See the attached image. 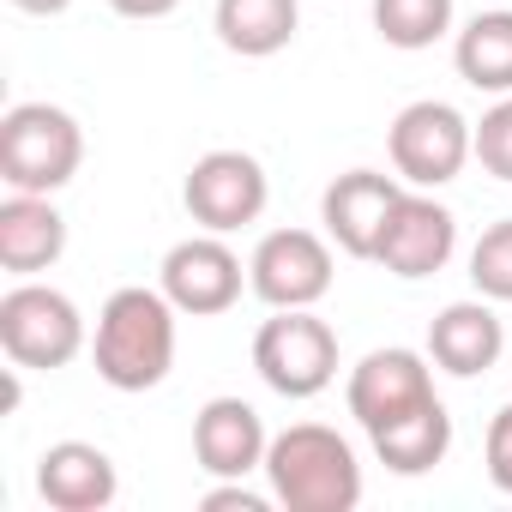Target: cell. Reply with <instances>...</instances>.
<instances>
[{"label":"cell","instance_id":"cell-1","mask_svg":"<svg viewBox=\"0 0 512 512\" xmlns=\"http://www.w3.org/2000/svg\"><path fill=\"white\" fill-rule=\"evenodd\" d=\"M175 302L163 290L127 284L103 302L97 332H91V362L97 380L115 392H151L175 368Z\"/></svg>","mask_w":512,"mask_h":512},{"label":"cell","instance_id":"cell-2","mask_svg":"<svg viewBox=\"0 0 512 512\" xmlns=\"http://www.w3.org/2000/svg\"><path fill=\"white\" fill-rule=\"evenodd\" d=\"M266 482L290 512H356L362 506V464L356 446L326 422H290L266 446Z\"/></svg>","mask_w":512,"mask_h":512},{"label":"cell","instance_id":"cell-3","mask_svg":"<svg viewBox=\"0 0 512 512\" xmlns=\"http://www.w3.org/2000/svg\"><path fill=\"white\" fill-rule=\"evenodd\" d=\"M85 163V133L55 103H13L0 121V181L13 193H61Z\"/></svg>","mask_w":512,"mask_h":512},{"label":"cell","instance_id":"cell-4","mask_svg":"<svg viewBox=\"0 0 512 512\" xmlns=\"http://www.w3.org/2000/svg\"><path fill=\"white\" fill-rule=\"evenodd\" d=\"M253 374L278 398H320L338 380V332L314 308H272L253 332Z\"/></svg>","mask_w":512,"mask_h":512},{"label":"cell","instance_id":"cell-5","mask_svg":"<svg viewBox=\"0 0 512 512\" xmlns=\"http://www.w3.org/2000/svg\"><path fill=\"white\" fill-rule=\"evenodd\" d=\"M0 350L13 368H67L85 350V314L67 290L19 278L0 296Z\"/></svg>","mask_w":512,"mask_h":512},{"label":"cell","instance_id":"cell-6","mask_svg":"<svg viewBox=\"0 0 512 512\" xmlns=\"http://www.w3.org/2000/svg\"><path fill=\"white\" fill-rule=\"evenodd\" d=\"M470 133L476 121H464L452 103L440 97H422V103H404L392 133H386V151H392V175L410 181V187H446L464 175V163L476 157L470 151Z\"/></svg>","mask_w":512,"mask_h":512},{"label":"cell","instance_id":"cell-7","mask_svg":"<svg viewBox=\"0 0 512 512\" xmlns=\"http://www.w3.org/2000/svg\"><path fill=\"white\" fill-rule=\"evenodd\" d=\"M266 199H272V181H266V163L247 157V151H205L187 181H181V205L199 229L211 235H229V229H247L266 217Z\"/></svg>","mask_w":512,"mask_h":512},{"label":"cell","instance_id":"cell-8","mask_svg":"<svg viewBox=\"0 0 512 512\" xmlns=\"http://www.w3.org/2000/svg\"><path fill=\"white\" fill-rule=\"evenodd\" d=\"M247 290L266 308H314L332 290V235L272 229L247 260Z\"/></svg>","mask_w":512,"mask_h":512},{"label":"cell","instance_id":"cell-9","mask_svg":"<svg viewBox=\"0 0 512 512\" xmlns=\"http://www.w3.org/2000/svg\"><path fill=\"white\" fill-rule=\"evenodd\" d=\"M241 284H247V266L235 260V247L211 229L175 241L157 266V290L187 314V320H211V314H229L241 302Z\"/></svg>","mask_w":512,"mask_h":512},{"label":"cell","instance_id":"cell-10","mask_svg":"<svg viewBox=\"0 0 512 512\" xmlns=\"http://www.w3.org/2000/svg\"><path fill=\"white\" fill-rule=\"evenodd\" d=\"M458 247V217L428 199V193H404L380 229V247H374V266H386L392 278L416 284V278H434Z\"/></svg>","mask_w":512,"mask_h":512},{"label":"cell","instance_id":"cell-11","mask_svg":"<svg viewBox=\"0 0 512 512\" xmlns=\"http://www.w3.org/2000/svg\"><path fill=\"white\" fill-rule=\"evenodd\" d=\"M434 398V374H428V362L416 356V350H368L356 368H350V386H344V404H350V416L362 422V434H374V428H386V422H398V416H410L416 404H428Z\"/></svg>","mask_w":512,"mask_h":512},{"label":"cell","instance_id":"cell-12","mask_svg":"<svg viewBox=\"0 0 512 512\" xmlns=\"http://www.w3.org/2000/svg\"><path fill=\"white\" fill-rule=\"evenodd\" d=\"M266 422L247 398H211L199 404L193 416V464L211 476V482H229V476H253L266 470Z\"/></svg>","mask_w":512,"mask_h":512},{"label":"cell","instance_id":"cell-13","mask_svg":"<svg viewBox=\"0 0 512 512\" xmlns=\"http://www.w3.org/2000/svg\"><path fill=\"white\" fill-rule=\"evenodd\" d=\"M404 199L398 175H380V169H350L338 175L326 193H320V223L332 235V247H344L350 260H374L380 247V229L392 217V205Z\"/></svg>","mask_w":512,"mask_h":512},{"label":"cell","instance_id":"cell-14","mask_svg":"<svg viewBox=\"0 0 512 512\" xmlns=\"http://www.w3.org/2000/svg\"><path fill=\"white\" fill-rule=\"evenodd\" d=\"M500 350H506V326H500V314H494L488 296L452 302V308H440V314L428 320V362L446 368L452 380L488 374V368L500 362Z\"/></svg>","mask_w":512,"mask_h":512},{"label":"cell","instance_id":"cell-15","mask_svg":"<svg viewBox=\"0 0 512 512\" xmlns=\"http://www.w3.org/2000/svg\"><path fill=\"white\" fill-rule=\"evenodd\" d=\"M37 494L55 512H103V506H115L121 476H115V458L103 446H91V440H55L37 458Z\"/></svg>","mask_w":512,"mask_h":512},{"label":"cell","instance_id":"cell-16","mask_svg":"<svg viewBox=\"0 0 512 512\" xmlns=\"http://www.w3.org/2000/svg\"><path fill=\"white\" fill-rule=\"evenodd\" d=\"M67 253V217L49 193H7L0 199V266L13 278H37Z\"/></svg>","mask_w":512,"mask_h":512},{"label":"cell","instance_id":"cell-17","mask_svg":"<svg viewBox=\"0 0 512 512\" xmlns=\"http://www.w3.org/2000/svg\"><path fill=\"white\" fill-rule=\"evenodd\" d=\"M302 7L296 0H217L211 7V31L229 55L241 61H272L296 43Z\"/></svg>","mask_w":512,"mask_h":512},{"label":"cell","instance_id":"cell-18","mask_svg":"<svg viewBox=\"0 0 512 512\" xmlns=\"http://www.w3.org/2000/svg\"><path fill=\"white\" fill-rule=\"evenodd\" d=\"M368 440H374V458H380L392 476H428V470L446 464V452H452V416H446L440 398H428V404H416L410 416L374 428Z\"/></svg>","mask_w":512,"mask_h":512},{"label":"cell","instance_id":"cell-19","mask_svg":"<svg viewBox=\"0 0 512 512\" xmlns=\"http://www.w3.org/2000/svg\"><path fill=\"white\" fill-rule=\"evenodd\" d=\"M452 67L470 91H488V97H512V13L494 7V13H476L458 43H452Z\"/></svg>","mask_w":512,"mask_h":512},{"label":"cell","instance_id":"cell-20","mask_svg":"<svg viewBox=\"0 0 512 512\" xmlns=\"http://www.w3.org/2000/svg\"><path fill=\"white\" fill-rule=\"evenodd\" d=\"M374 31L404 55L434 49L452 31V0H374Z\"/></svg>","mask_w":512,"mask_h":512},{"label":"cell","instance_id":"cell-21","mask_svg":"<svg viewBox=\"0 0 512 512\" xmlns=\"http://www.w3.org/2000/svg\"><path fill=\"white\" fill-rule=\"evenodd\" d=\"M470 284L488 302H512V217L488 223L470 247Z\"/></svg>","mask_w":512,"mask_h":512},{"label":"cell","instance_id":"cell-22","mask_svg":"<svg viewBox=\"0 0 512 512\" xmlns=\"http://www.w3.org/2000/svg\"><path fill=\"white\" fill-rule=\"evenodd\" d=\"M470 151L494 181H512V97H494V109L470 133Z\"/></svg>","mask_w":512,"mask_h":512},{"label":"cell","instance_id":"cell-23","mask_svg":"<svg viewBox=\"0 0 512 512\" xmlns=\"http://www.w3.org/2000/svg\"><path fill=\"white\" fill-rule=\"evenodd\" d=\"M488 482L500 494H512V404L488 422Z\"/></svg>","mask_w":512,"mask_h":512},{"label":"cell","instance_id":"cell-24","mask_svg":"<svg viewBox=\"0 0 512 512\" xmlns=\"http://www.w3.org/2000/svg\"><path fill=\"white\" fill-rule=\"evenodd\" d=\"M278 494H253V488H241V476H229V482H217V488H205L199 494V512H266Z\"/></svg>","mask_w":512,"mask_h":512},{"label":"cell","instance_id":"cell-25","mask_svg":"<svg viewBox=\"0 0 512 512\" xmlns=\"http://www.w3.org/2000/svg\"><path fill=\"white\" fill-rule=\"evenodd\" d=\"M109 7H115L121 19H169L181 0H109Z\"/></svg>","mask_w":512,"mask_h":512},{"label":"cell","instance_id":"cell-26","mask_svg":"<svg viewBox=\"0 0 512 512\" xmlns=\"http://www.w3.org/2000/svg\"><path fill=\"white\" fill-rule=\"evenodd\" d=\"M19 13H31V19H55V13H67L73 0H13Z\"/></svg>","mask_w":512,"mask_h":512}]
</instances>
